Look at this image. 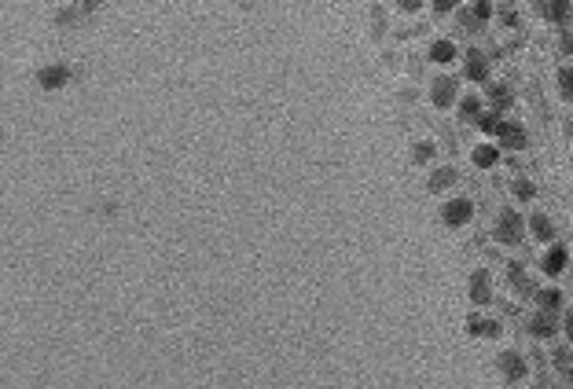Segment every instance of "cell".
Masks as SVG:
<instances>
[{
    "instance_id": "cell-9",
    "label": "cell",
    "mask_w": 573,
    "mask_h": 389,
    "mask_svg": "<svg viewBox=\"0 0 573 389\" xmlns=\"http://www.w3.org/2000/svg\"><path fill=\"white\" fill-rule=\"evenodd\" d=\"M566 265H569V250H566V246L555 243V246L544 253V275H562Z\"/></svg>"
},
{
    "instance_id": "cell-12",
    "label": "cell",
    "mask_w": 573,
    "mask_h": 389,
    "mask_svg": "<svg viewBox=\"0 0 573 389\" xmlns=\"http://www.w3.org/2000/svg\"><path fill=\"white\" fill-rule=\"evenodd\" d=\"M466 331H471L474 338H496L500 334V323L489 319V316H471V319H466Z\"/></svg>"
},
{
    "instance_id": "cell-23",
    "label": "cell",
    "mask_w": 573,
    "mask_h": 389,
    "mask_svg": "<svg viewBox=\"0 0 573 389\" xmlns=\"http://www.w3.org/2000/svg\"><path fill=\"white\" fill-rule=\"evenodd\" d=\"M507 279H511V287H518L522 294L533 290V283L525 279V268H522V265H511V268H507Z\"/></svg>"
},
{
    "instance_id": "cell-10",
    "label": "cell",
    "mask_w": 573,
    "mask_h": 389,
    "mask_svg": "<svg viewBox=\"0 0 573 389\" xmlns=\"http://www.w3.org/2000/svg\"><path fill=\"white\" fill-rule=\"evenodd\" d=\"M471 81H485L489 77V59H485V52L481 48H471L466 52V70H463Z\"/></svg>"
},
{
    "instance_id": "cell-22",
    "label": "cell",
    "mask_w": 573,
    "mask_h": 389,
    "mask_svg": "<svg viewBox=\"0 0 573 389\" xmlns=\"http://www.w3.org/2000/svg\"><path fill=\"white\" fill-rule=\"evenodd\" d=\"M481 111H485V106H481V96H463V99H459V114H463L466 121H474Z\"/></svg>"
},
{
    "instance_id": "cell-17",
    "label": "cell",
    "mask_w": 573,
    "mask_h": 389,
    "mask_svg": "<svg viewBox=\"0 0 573 389\" xmlns=\"http://www.w3.org/2000/svg\"><path fill=\"white\" fill-rule=\"evenodd\" d=\"M500 114H493V111H481L478 118H474V128H481L485 136H500Z\"/></svg>"
},
{
    "instance_id": "cell-19",
    "label": "cell",
    "mask_w": 573,
    "mask_h": 389,
    "mask_svg": "<svg viewBox=\"0 0 573 389\" xmlns=\"http://www.w3.org/2000/svg\"><path fill=\"white\" fill-rule=\"evenodd\" d=\"M452 184H456V169H452V165H444V169H437L434 177H430V184H427V187H430V191H444V187H452Z\"/></svg>"
},
{
    "instance_id": "cell-28",
    "label": "cell",
    "mask_w": 573,
    "mask_h": 389,
    "mask_svg": "<svg viewBox=\"0 0 573 389\" xmlns=\"http://www.w3.org/2000/svg\"><path fill=\"white\" fill-rule=\"evenodd\" d=\"M397 8H400V11H408V15H415L419 8H427V4H422V0H400Z\"/></svg>"
},
{
    "instance_id": "cell-13",
    "label": "cell",
    "mask_w": 573,
    "mask_h": 389,
    "mask_svg": "<svg viewBox=\"0 0 573 389\" xmlns=\"http://www.w3.org/2000/svg\"><path fill=\"white\" fill-rule=\"evenodd\" d=\"M529 231H533L540 243L555 239V224H551V217H544V213H533V217H529Z\"/></svg>"
},
{
    "instance_id": "cell-7",
    "label": "cell",
    "mask_w": 573,
    "mask_h": 389,
    "mask_svg": "<svg viewBox=\"0 0 573 389\" xmlns=\"http://www.w3.org/2000/svg\"><path fill=\"white\" fill-rule=\"evenodd\" d=\"M471 301H474V305H489V301H493V279H489L485 268H478L471 275Z\"/></svg>"
},
{
    "instance_id": "cell-26",
    "label": "cell",
    "mask_w": 573,
    "mask_h": 389,
    "mask_svg": "<svg viewBox=\"0 0 573 389\" xmlns=\"http://www.w3.org/2000/svg\"><path fill=\"white\" fill-rule=\"evenodd\" d=\"M511 187H515V194H518V199H522V202H529V199H533V194H537V187H533V184H529V180H515Z\"/></svg>"
},
{
    "instance_id": "cell-6",
    "label": "cell",
    "mask_w": 573,
    "mask_h": 389,
    "mask_svg": "<svg viewBox=\"0 0 573 389\" xmlns=\"http://www.w3.org/2000/svg\"><path fill=\"white\" fill-rule=\"evenodd\" d=\"M500 371H503V378L507 382H522L525 378V360H522V353H515V349H507V353H500Z\"/></svg>"
},
{
    "instance_id": "cell-31",
    "label": "cell",
    "mask_w": 573,
    "mask_h": 389,
    "mask_svg": "<svg viewBox=\"0 0 573 389\" xmlns=\"http://www.w3.org/2000/svg\"><path fill=\"white\" fill-rule=\"evenodd\" d=\"M569 389H573V371H569Z\"/></svg>"
},
{
    "instance_id": "cell-3",
    "label": "cell",
    "mask_w": 573,
    "mask_h": 389,
    "mask_svg": "<svg viewBox=\"0 0 573 389\" xmlns=\"http://www.w3.org/2000/svg\"><path fill=\"white\" fill-rule=\"evenodd\" d=\"M471 217H474V202L463 199V194H459V199H449V202H444V209H441V221L449 224V228H463Z\"/></svg>"
},
{
    "instance_id": "cell-4",
    "label": "cell",
    "mask_w": 573,
    "mask_h": 389,
    "mask_svg": "<svg viewBox=\"0 0 573 389\" xmlns=\"http://www.w3.org/2000/svg\"><path fill=\"white\" fill-rule=\"evenodd\" d=\"M456 96H459V81L456 77H449V74H441V77H434V84H430V103L434 106H452L456 103Z\"/></svg>"
},
{
    "instance_id": "cell-21",
    "label": "cell",
    "mask_w": 573,
    "mask_h": 389,
    "mask_svg": "<svg viewBox=\"0 0 573 389\" xmlns=\"http://www.w3.org/2000/svg\"><path fill=\"white\" fill-rule=\"evenodd\" d=\"M430 59H434V62H452V59H456V45H452V40H434Z\"/></svg>"
},
{
    "instance_id": "cell-14",
    "label": "cell",
    "mask_w": 573,
    "mask_h": 389,
    "mask_svg": "<svg viewBox=\"0 0 573 389\" xmlns=\"http://www.w3.org/2000/svg\"><path fill=\"white\" fill-rule=\"evenodd\" d=\"M489 18H493V4H489V0H478V4H474L471 11H463V23H466V26L489 23Z\"/></svg>"
},
{
    "instance_id": "cell-5",
    "label": "cell",
    "mask_w": 573,
    "mask_h": 389,
    "mask_svg": "<svg viewBox=\"0 0 573 389\" xmlns=\"http://www.w3.org/2000/svg\"><path fill=\"white\" fill-rule=\"evenodd\" d=\"M540 18H547V23H569L573 18V0H540V4H533Z\"/></svg>"
},
{
    "instance_id": "cell-8",
    "label": "cell",
    "mask_w": 573,
    "mask_h": 389,
    "mask_svg": "<svg viewBox=\"0 0 573 389\" xmlns=\"http://www.w3.org/2000/svg\"><path fill=\"white\" fill-rule=\"evenodd\" d=\"M500 143H503L507 150H522V147L529 143V136H525V128H522L518 121H503V125H500Z\"/></svg>"
},
{
    "instance_id": "cell-2",
    "label": "cell",
    "mask_w": 573,
    "mask_h": 389,
    "mask_svg": "<svg viewBox=\"0 0 573 389\" xmlns=\"http://www.w3.org/2000/svg\"><path fill=\"white\" fill-rule=\"evenodd\" d=\"M70 77H74V70L67 67V62H52V67H45L37 74V84L45 92H59V89H67V84H70Z\"/></svg>"
},
{
    "instance_id": "cell-18",
    "label": "cell",
    "mask_w": 573,
    "mask_h": 389,
    "mask_svg": "<svg viewBox=\"0 0 573 389\" xmlns=\"http://www.w3.org/2000/svg\"><path fill=\"white\" fill-rule=\"evenodd\" d=\"M434 155H437V143H434V140H419V143L412 147V162H415V165H427Z\"/></svg>"
},
{
    "instance_id": "cell-27",
    "label": "cell",
    "mask_w": 573,
    "mask_h": 389,
    "mask_svg": "<svg viewBox=\"0 0 573 389\" xmlns=\"http://www.w3.org/2000/svg\"><path fill=\"white\" fill-rule=\"evenodd\" d=\"M430 8H434L437 15H449V11H452V8H459V4H456V0H434Z\"/></svg>"
},
{
    "instance_id": "cell-24",
    "label": "cell",
    "mask_w": 573,
    "mask_h": 389,
    "mask_svg": "<svg viewBox=\"0 0 573 389\" xmlns=\"http://www.w3.org/2000/svg\"><path fill=\"white\" fill-rule=\"evenodd\" d=\"M559 92H562V99L573 103V67H562L559 70Z\"/></svg>"
},
{
    "instance_id": "cell-16",
    "label": "cell",
    "mask_w": 573,
    "mask_h": 389,
    "mask_svg": "<svg viewBox=\"0 0 573 389\" xmlns=\"http://www.w3.org/2000/svg\"><path fill=\"white\" fill-rule=\"evenodd\" d=\"M474 165L478 169H489V165H496V158H500V147H493V143H481V147H474Z\"/></svg>"
},
{
    "instance_id": "cell-20",
    "label": "cell",
    "mask_w": 573,
    "mask_h": 389,
    "mask_svg": "<svg viewBox=\"0 0 573 389\" xmlns=\"http://www.w3.org/2000/svg\"><path fill=\"white\" fill-rule=\"evenodd\" d=\"M537 301H540V309H544V312H555V309L562 305V290H559V287H547V290H540V294H537Z\"/></svg>"
},
{
    "instance_id": "cell-30",
    "label": "cell",
    "mask_w": 573,
    "mask_h": 389,
    "mask_svg": "<svg viewBox=\"0 0 573 389\" xmlns=\"http://www.w3.org/2000/svg\"><path fill=\"white\" fill-rule=\"evenodd\" d=\"M566 338H569V345H573V305H569V312H566Z\"/></svg>"
},
{
    "instance_id": "cell-15",
    "label": "cell",
    "mask_w": 573,
    "mask_h": 389,
    "mask_svg": "<svg viewBox=\"0 0 573 389\" xmlns=\"http://www.w3.org/2000/svg\"><path fill=\"white\" fill-rule=\"evenodd\" d=\"M511 89L507 84H489V103H493V114H500V111H507L511 106Z\"/></svg>"
},
{
    "instance_id": "cell-25",
    "label": "cell",
    "mask_w": 573,
    "mask_h": 389,
    "mask_svg": "<svg viewBox=\"0 0 573 389\" xmlns=\"http://www.w3.org/2000/svg\"><path fill=\"white\" fill-rule=\"evenodd\" d=\"M573 349H569V345H562V349H555V353H551V360H555V367H562V371H573Z\"/></svg>"
},
{
    "instance_id": "cell-11",
    "label": "cell",
    "mask_w": 573,
    "mask_h": 389,
    "mask_svg": "<svg viewBox=\"0 0 573 389\" xmlns=\"http://www.w3.org/2000/svg\"><path fill=\"white\" fill-rule=\"evenodd\" d=\"M559 331V319H555V312H537L533 319H529V334H533V338H551V334H555Z\"/></svg>"
},
{
    "instance_id": "cell-29",
    "label": "cell",
    "mask_w": 573,
    "mask_h": 389,
    "mask_svg": "<svg viewBox=\"0 0 573 389\" xmlns=\"http://www.w3.org/2000/svg\"><path fill=\"white\" fill-rule=\"evenodd\" d=\"M559 48H562V55H569V59H573V30H569V33H562Z\"/></svg>"
},
{
    "instance_id": "cell-1",
    "label": "cell",
    "mask_w": 573,
    "mask_h": 389,
    "mask_svg": "<svg viewBox=\"0 0 573 389\" xmlns=\"http://www.w3.org/2000/svg\"><path fill=\"white\" fill-rule=\"evenodd\" d=\"M496 243H503V246H515V243H522V235H525V221H522V213H515V209H500V217H496Z\"/></svg>"
}]
</instances>
